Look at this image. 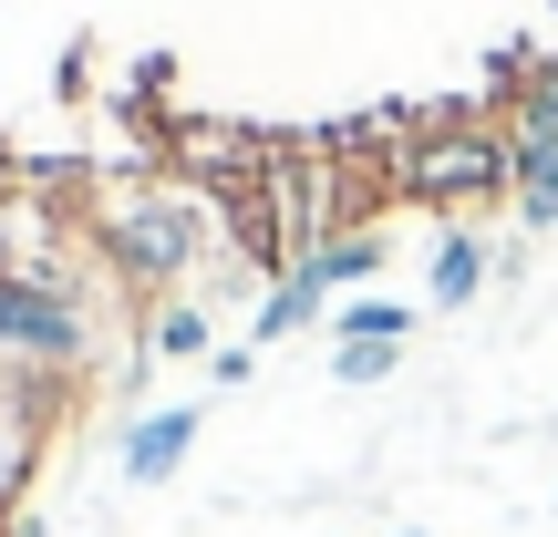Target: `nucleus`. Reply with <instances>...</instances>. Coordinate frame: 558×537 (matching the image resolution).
Masks as SVG:
<instances>
[{
    "mask_svg": "<svg viewBox=\"0 0 558 537\" xmlns=\"http://www.w3.org/2000/svg\"><path fill=\"white\" fill-rule=\"evenodd\" d=\"M0 414H11L32 444H52L62 424L83 414V373H0Z\"/></svg>",
    "mask_w": 558,
    "mask_h": 537,
    "instance_id": "423d86ee",
    "label": "nucleus"
},
{
    "mask_svg": "<svg viewBox=\"0 0 558 537\" xmlns=\"http://www.w3.org/2000/svg\"><path fill=\"white\" fill-rule=\"evenodd\" d=\"M218 352V320H207V300H156L145 310V362H207Z\"/></svg>",
    "mask_w": 558,
    "mask_h": 537,
    "instance_id": "1a4fd4ad",
    "label": "nucleus"
},
{
    "mask_svg": "<svg viewBox=\"0 0 558 537\" xmlns=\"http://www.w3.org/2000/svg\"><path fill=\"white\" fill-rule=\"evenodd\" d=\"M83 218V248L104 259L124 300H177L186 279L218 259V207H207L197 176H177V166H124V176H94V197L73 207Z\"/></svg>",
    "mask_w": 558,
    "mask_h": 537,
    "instance_id": "f257e3e1",
    "label": "nucleus"
},
{
    "mask_svg": "<svg viewBox=\"0 0 558 537\" xmlns=\"http://www.w3.org/2000/svg\"><path fill=\"white\" fill-rule=\"evenodd\" d=\"M518 228H558V156H518Z\"/></svg>",
    "mask_w": 558,
    "mask_h": 537,
    "instance_id": "ddd939ff",
    "label": "nucleus"
},
{
    "mask_svg": "<svg viewBox=\"0 0 558 537\" xmlns=\"http://www.w3.org/2000/svg\"><path fill=\"white\" fill-rule=\"evenodd\" d=\"M331 310V290H320L311 269H290V279H269L259 300H248V352H269V341H290L300 320H320Z\"/></svg>",
    "mask_w": 558,
    "mask_h": 537,
    "instance_id": "6e6552de",
    "label": "nucleus"
},
{
    "mask_svg": "<svg viewBox=\"0 0 558 537\" xmlns=\"http://www.w3.org/2000/svg\"><path fill=\"white\" fill-rule=\"evenodd\" d=\"M548 507H558V497H548Z\"/></svg>",
    "mask_w": 558,
    "mask_h": 537,
    "instance_id": "6ab92c4d",
    "label": "nucleus"
},
{
    "mask_svg": "<svg viewBox=\"0 0 558 537\" xmlns=\"http://www.w3.org/2000/svg\"><path fill=\"white\" fill-rule=\"evenodd\" d=\"M0 373H94V310L73 259L0 239Z\"/></svg>",
    "mask_w": 558,
    "mask_h": 537,
    "instance_id": "f03ea898",
    "label": "nucleus"
},
{
    "mask_svg": "<svg viewBox=\"0 0 558 537\" xmlns=\"http://www.w3.org/2000/svg\"><path fill=\"white\" fill-rule=\"evenodd\" d=\"M476 290H497V239H476V228H445L435 259H424V310H465Z\"/></svg>",
    "mask_w": 558,
    "mask_h": 537,
    "instance_id": "39448f33",
    "label": "nucleus"
},
{
    "mask_svg": "<svg viewBox=\"0 0 558 537\" xmlns=\"http://www.w3.org/2000/svg\"><path fill=\"white\" fill-rule=\"evenodd\" d=\"M32 465H41V444L21 435V424H0V527H11L21 497H32Z\"/></svg>",
    "mask_w": 558,
    "mask_h": 537,
    "instance_id": "f8f14e48",
    "label": "nucleus"
},
{
    "mask_svg": "<svg viewBox=\"0 0 558 537\" xmlns=\"http://www.w3.org/2000/svg\"><path fill=\"white\" fill-rule=\"evenodd\" d=\"M11 186H21V156H11V135H0V197H11Z\"/></svg>",
    "mask_w": 558,
    "mask_h": 537,
    "instance_id": "dca6fc26",
    "label": "nucleus"
},
{
    "mask_svg": "<svg viewBox=\"0 0 558 537\" xmlns=\"http://www.w3.org/2000/svg\"><path fill=\"white\" fill-rule=\"evenodd\" d=\"M393 362H403V341H331V382H352V393H362V382H383Z\"/></svg>",
    "mask_w": 558,
    "mask_h": 537,
    "instance_id": "4468645a",
    "label": "nucleus"
},
{
    "mask_svg": "<svg viewBox=\"0 0 558 537\" xmlns=\"http://www.w3.org/2000/svg\"><path fill=\"white\" fill-rule=\"evenodd\" d=\"M0 537H11V527H0Z\"/></svg>",
    "mask_w": 558,
    "mask_h": 537,
    "instance_id": "a211bd4d",
    "label": "nucleus"
},
{
    "mask_svg": "<svg viewBox=\"0 0 558 537\" xmlns=\"http://www.w3.org/2000/svg\"><path fill=\"white\" fill-rule=\"evenodd\" d=\"M248 362H259L248 341H218V352H207V373H218V382H248Z\"/></svg>",
    "mask_w": 558,
    "mask_h": 537,
    "instance_id": "2eb2a0df",
    "label": "nucleus"
},
{
    "mask_svg": "<svg viewBox=\"0 0 558 537\" xmlns=\"http://www.w3.org/2000/svg\"><path fill=\"white\" fill-rule=\"evenodd\" d=\"M403 331H414L403 300H341L331 310V341H403Z\"/></svg>",
    "mask_w": 558,
    "mask_h": 537,
    "instance_id": "9b49d317",
    "label": "nucleus"
},
{
    "mask_svg": "<svg viewBox=\"0 0 558 537\" xmlns=\"http://www.w3.org/2000/svg\"><path fill=\"white\" fill-rule=\"evenodd\" d=\"M497 124H507L518 156H558V52H538V62L518 73V94L497 103Z\"/></svg>",
    "mask_w": 558,
    "mask_h": 537,
    "instance_id": "0eeeda50",
    "label": "nucleus"
},
{
    "mask_svg": "<svg viewBox=\"0 0 558 537\" xmlns=\"http://www.w3.org/2000/svg\"><path fill=\"white\" fill-rule=\"evenodd\" d=\"M393 537H424V527H393Z\"/></svg>",
    "mask_w": 558,
    "mask_h": 537,
    "instance_id": "f3484780",
    "label": "nucleus"
},
{
    "mask_svg": "<svg viewBox=\"0 0 558 537\" xmlns=\"http://www.w3.org/2000/svg\"><path fill=\"white\" fill-rule=\"evenodd\" d=\"M507 197H518V145L497 114H456L393 156V207H435L445 228H476Z\"/></svg>",
    "mask_w": 558,
    "mask_h": 537,
    "instance_id": "7ed1b4c3",
    "label": "nucleus"
},
{
    "mask_svg": "<svg viewBox=\"0 0 558 537\" xmlns=\"http://www.w3.org/2000/svg\"><path fill=\"white\" fill-rule=\"evenodd\" d=\"M197 435H207V414H197V403H156V414H124V444H114L124 486H177V465L197 455Z\"/></svg>",
    "mask_w": 558,
    "mask_h": 537,
    "instance_id": "20e7f679",
    "label": "nucleus"
},
{
    "mask_svg": "<svg viewBox=\"0 0 558 537\" xmlns=\"http://www.w3.org/2000/svg\"><path fill=\"white\" fill-rule=\"evenodd\" d=\"M383 259H393V239H383V228H341V239H320V248H311V259H300V269H311L320 290L341 300V290H352V279H373Z\"/></svg>",
    "mask_w": 558,
    "mask_h": 537,
    "instance_id": "9d476101",
    "label": "nucleus"
}]
</instances>
